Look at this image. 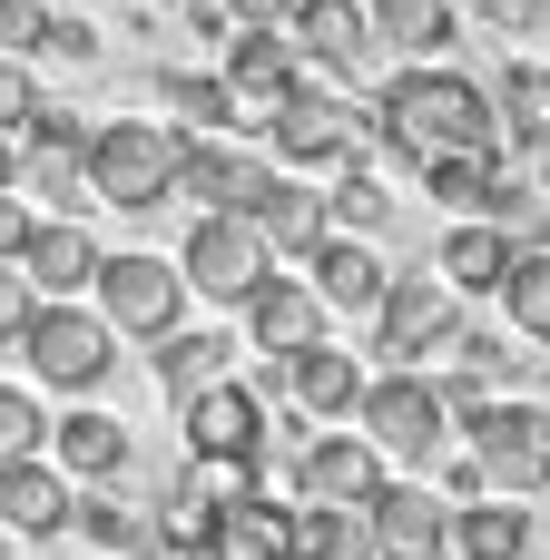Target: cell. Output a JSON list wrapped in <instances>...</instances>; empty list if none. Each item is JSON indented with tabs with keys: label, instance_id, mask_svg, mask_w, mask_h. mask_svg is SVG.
I'll return each instance as SVG.
<instances>
[{
	"label": "cell",
	"instance_id": "obj_41",
	"mask_svg": "<svg viewBox=\"0 0 550 560\" xmlns=\"http://www.w3.org/2000/svg\"><path fill=\"white\" fill-rule=\"evenodd\" d=\"M30 226H39V217H30V197L10 187V197H0V266H20V246H30Z\"/></svg>",
	"mask_w": 550,
	"mask_h": 560
},
{
	"label": "cell",
	"instance_id": "obj_17",
	"mask_svg": "<svg viewBox=\"0 0 550 560\" xmlns=\"http://www.w3.org/2000/svg\"><path fill=\"white\" fill-rule=\"evenodd\" d=\"M236 305H246L256 354H295V345H315V335H325V295H315L305 276H256Z\"/></svg>",
	"mask_w": 550,
	"mask_h": 560
},
{
	"label": "cell",
	"instance_id": "obj_47",
	"mask_svg": "<svg viewBox=\"0 0 550 560\" xmlns=\"http://www.w3.org/2000/svg\"><path fill=\"white\" fill-rule=\"evenodd\" d=\"M98 560H108V551H98Z\"/></svg>",
	"mask_w": 550,
	"mask_h": 560
},
{
	"label": "cell",
	"instance_id": "obj_23",
	"mask_svg": "<svg viewBox=\"0 0 550 560\" xmlns=\"http://www.w3.org/2000/svg\"><path fill=\"white\" fill-rule=\"evenodd\" d=\"M49 443H59V472L69 482H118L128 453H138L118 413H79V404H69V423H49Z\"/></svg>",
	"mask_w": 550,
	"mask_h": 560
},
{
	"label": "cell",
	"instance_id": "obj_38",
	"mask_svg": "<svg viewBox=\"0 0 550 560\" xmlns=\"http://www.w3.org/2000/svg\"><path fill=\"white\" fill-rule=\"evenodd\" d=\"M39 20H49V0H0V59H30Z\"/></svg>",
	"mask_w": 550,
	"mask_h": 560
},
{
	"label": "cell",
	"instance_id": "obj_9",
	"mask_svg": "<svg viewBox=\"0 0 550 560\" xmlns=\"http://www.w3.org/2000/svg\"><path fill=\"white\" fill-rule=\"evenodd\" d=\"M177 423H187V453H197V463H236V472H256V463H266V433H276V423H266V394H246L236 374L207 384V394H187Z\"/></svg>",
	"mask_w": 550,
	"mask_h": 560
},
{
	"label": "cell",
	"instance_id": "obj_14",
	"mask_svg": "<svg viewBox=\"0 0 550 560\" xmlns=\"http://www.w3.org/2000/svg\"><path fill=\"white\" fill-rule=\"evenodd\" d=\"M197 560H295V502H276V492H226L217 522L197 532Z\"/></svg>",
	"mask_w": 550,
	"mask_h": 560
},
{
	"label": "cell",
	"instance_id": "obj_22",
	"mask_svg": "<svg viewBox=\"0 0 550 560\" xmlns=\"http://www.w3.org/2000/svg\"><path fill=\"white\" fill-rule=\"evenodd\" d=\"M305 266H315L305 285L325 295V315H374V295H384V256H374L364 236H325Z\"/></svg>",
	"mask_w": 550,
	"mask_h": 560
},
{
	"label": "cell",
	"instance_id": "obj_25",
	"mask_svg": "<svg viewBox=\"0 0 550 560\" xmlns=\"http://www.w3.org/2000/svg\"><path fill=\"white\" fill-rule=\"evenodd\" d=\"M236 374V345L226 335H197V325H167L157 335V394L167 404H187V394H207V384H226Z\"/></svg>",
	"mask_w": 550,
	"mask_h": 560
},
{
	"label": "cell",
	"instance_id": "obj_18",
	"mask_svg": "<svg viewBox=\"0 0 550 560\" xmlns=\"http://www.w3.org/2000/svg\"><path fill=\"white\" fill-rule=\"evenodd\" d=\"M69 472L59 463H39V453H20V463H0V532H20V541H59L69 532Z\"/></svg>",
	"mask_w": 550,
	"mask_h": 560
},
{
	"label": "cell",
	"instance_id": "obj_1",
	"mask_svg": "<svg viewBox=\"0 0 550 560\" xmlns=\"http://www.w3.org/2000/svg\"><path fill=\"white\" fill-rule=\"evenodd\" d=\"M374 128H384V148H394L403 167H423V158H502L492 89H482V79H463V69H443V59L394 69V89H384Z\"/></svg>",
	"mask_w": 550,
	"mask_h": 560
},
{
	"label": "cell",
	"instance_id": "obj_21",
	"mask_svg": "<svg viewBox=\"0 0 550 560\" xmlns=\"http://www.w3.org/2000/svg\"><path fill=\"white\" fill-rule=\"evenodd\" d=\"M433 276H443L453 295H502V276H512V226H492V217H463V226L433 246Z\"/></svg>",
	"mask_w": 550,
	"mask_h": 560
},
{
	"label": "cell",
	"instance_id": "obj_4",
	"mask_svg": "<svg viewBox=\"0 0 550 560\" xmlns=\"http://www.w3.org/2000/svg\"><path fill=\"white\" fill-rule=\"evenodd\" d=\"M463 433H472V463H482V482L492 492H541L550 482V413L541 404H522V394H482L472 413H463Z\"/></svg>",
	"mask_w": 550,
	"mask_h": 560
},
{
	"label": "cell",
	"instance_id": "obj_34",
	"mask_svg": "<svg viewBox=\"0 0 550 560\" xmlns=\"http://www.w3.org/2000/svg\"><path fill=\"white\" fill-rule=\"evenodd\" d=\"M157 108H177L197 138H207V128H236V98H226V79H207V69H157Z\"/></svg>",
	"mask_w": 550,
	"mask_h": 560
},
{
	"label": "cell",
	"instance_id": "obj_46",
	"mask_svg": "<svg viewBox=\"0 0 550 560\" xmlns=\"http://www.w3.org/2000/svg\"><path fill=\"white\" fill-rule=\"evenodd\" d=\"M49 10H59V0H49Z\"/></svg>",
	"mask_w": 550,
	"mask_h": 560
},
{
	"label": "cell",
	"instance_id": "obj_12",
	"mask_svg": "<svg viewBox=\"0 0 550 560\" xmlns=\"http://www.w3.org/2000/svg\"><path fill=\"white\" fill-rule=\"evenodd\" d=\"M217 79H226V98H236V128H246V118H266L276 98H295V89H305V49H295L285 30H236Z\"/></svg>",
	"mask_w": 550,
	"mask_h": 560
},
{
	"label": "cell",
	"instance_id": "obj_10",
	"mask_svg": "<svg viewBox=\"0 0 550 560\" xmlns=\"http://www.w3.org/2000/svg\"><path fill=\"white\" fill-rule=\"evenodd\" d=\"M236 217L266 236V256H315L335 226H325V197L295 177V167H256L246 177V197H236Z\"/></svg>",
	"mask_w": 550,
	"mask_h": 560
},
{
	"label": "cell",
	"instance_id": "obj_39",
	"mask_svg": "<svg viewBox=\"0 0 550 560\" xmlns=\"http://www.w3.org/2000/svg\"><path fill=\"white\" fill-rule=\"evenodd\" d=\"M30 315H39V285H30L20 266H0V345H20V335H30Z\"/></svg>",
	"mask_w": 550,
	"mask_h": 560
},
{
	"label": "cell",
	"instance_id": "obj_7",
	"mask_svg": "<svg viewBox=\"0 0 550 560\" xmlns=\"http://www.w3.org/2000/svg\"><path fill=\"white\" fill-rule=\"evenodd\" d=\"M453 335H463V295L443 276H384V295H374V354L384 364L453 354Z\"/></svg>",
	"mask_w": 550,
	"mask_h": 560
},
{
	"label": "cell",
	"instance_id": "obj_36",
	"mask_svg": "<svg viewBox=\"0 0 550 560\" xmlns=\"http://www.w3.org/2000/svg\"><path fill=\"white\" fill-rule=\"evenodd\" d=\"M39 59H79V69H89V59H98L89 10H49V20H39Z\"/></svg>",
	"mask_w": 550,
	"mask_h": 560
},
{
	"label": "cell",
	"instance_id": "obj_19",
	"mask_svg": "<svg viewBox=\"0 0 550 560\" xmlns=\"http://www.w3.org/2000/svg\"><path fill=\"white\" fill-rule=\"evenodd\" d=\"M276 384H285V404H305L315 423H344V413H354V394H364V364H354V354H335V345L315 335V345L276 354Z\"/></svg>",
	"mask_w": 550,
	"mask_h": 560
},
{
	"label": "cell",
	"instance_id": "obj_3",
	"mask_svg": "<svg viewBox=\"0 0 550 560\" xmlns=\"http://www.w3.org/2000/svg\"><path fill=\"white\" fill-rule=\"evenodd\" d=\"M354 423H364V443H374L384 463H443V443H453L443 384H433V374H413V364H384V374H364V394H354Z\"/></svg>",
	"mask_w": 550,
	"mask_h": 560
},
{
	"label": "cell",
	"instance_id": "obj_2",
	"mask_svg": "<svg viewBox=\"0 0 550 560\" xmlns=\"http://www.w3.org/2000/svg\"><path fill=\"white\" fill-rule=\"evenodd\" d=\"M89 197H98V207H128V217L167 207V197H177V128H157V118H108V128H89Z\"/></svg>",
	"mask_w": 550,
	"mask_h": 560
},
{
	"label": "cell",
	"instance_id": "obj_31",
	"mask_svg": "<svg viewBox=\"0 0 550 560\" xmlns=\"http://www.w3.org/2000/svg\"><path fill=\"white\" fill-rule=\"evenodd\" d=\"M394 217V187L374 177V167H335V187H325V226L335 236H374Z\"/></svg>",
	"mask_w": 550,
	"mask_h": 560
},
{
	"label": "cell",
	"instance_id": "obj_24",
	"mask_svg": "<svg viewBox=\"0 0 550 560\" xmlns=\"http://www.w3.org/2000/svg\"><path fill=\"white\" fill-rule=\"evenodd\" d=\"M285 30H295V49H305V59H325V69H344V79L364 69V39H374L364 0H295V20H285Z\"/></svg>",
	"mask_w": 550,
	"mask_h": 560
},
{
	"label": "cell",
	"instance_id": "obj_43",
	"mask_svg": "<svg viewBox=\"0 0 550 560\" xmlns=\"http://www.w3.org/2000/svg\"><path fill=\"white\" fill-rule=\"evenodd\" d=\"M482 492H492V482H482V463H472V453H453V463H443V502H482Z\"/></svg>",
	"mask_w": 550,
	"mask_h": 560
},
{
	"label": "cell",
	"instance_id": "obj_42",
	"mask_svg": "<svg viewBox=\"0 0 550 560\" xmlns=\"http://www.w3.org/2000/svg\"><path fill=\"white\" fill-rule=\"evenodd\" d=\"M226 10V30H285L295 20V0H217Z\"/></svg>",
	"mask_w": 550,
	"mask_h": 560
},
{
	"label": "cell",
	"instance_id": "obj_26",
	"mask_svg": "<svg viewBox=\"0 0 550 560\" xmlns=\"http://www.w3.org/2000/svg\"><path fill=\"white\" fill-rule=\"evenodd\" d=\"M364 20H374V39H394L403 59H433V49L463 39V0H364Z\"/></svg>",
	"mask_w": 550,
	"mask_h": 560
},
{
	"label": "cell",
	"instance_id": "obj_6",
	"mask_svg": "<svg viewBox=\"0 0 550 560\" xmlns=\"http://www.w3.org/2000/svg\"><path fill=\"white\" fill-rule=\"evenodd\" d=\"M20 354H30V374L49 384V394H98L108 374H118V345H108V315H79V305H49L39 295V315H30V335H20Z\"/></svg>",
	"mask_w": 550,
	"mask_h": 560
},
{
	"label": "cell",
	"instance_id": "obj_30",
	"mask_svg": "<svg viewBox=\"0 0 550 560\" xmlns=\"http://www.w3.org/2000/svg\"><path fill=\"white\" fill-rule=\"evenodd\" d=\"M20 197H39L49 217H79L89 207V148H30L20 158Z\"/></svg>",
	"mask_w": 550,
	"mask_h": 560
},
{
	"label": "cell",
	"instance_id": "obj_48",
	"mask_svg": "<svg viewBox=\"0 0 550 560\" xmlns=\"http://www.w3.org/2000/svg\"><path fill=\"white\" fill-rule=\"evenodd\" d=\"M541 492H550V482H541Z\"/></svg>",
	"mask_w": 550,
	"mask_h": 560
},
{
	"label": "cell",
	"instance_id": "obj_5",
	"mask_svg": "<svg viewBox=\"0 0 550 560\" xmlns=\"http://www.w3.org/2000/svg\"><path fill=\"white\" fill-rule=\"evenodd\" d=\"M266 138H276V158H285V167H364V158L384 148V128H374L364 108L315 98V89L276 98V108H266Z\"/></svg>",
	"mask_w": 550,
	"mask_h": 560
},
{
	"label": "cell",
	"instance_id": "obj_45",
	"mask_svg": "<svg viewBox=\"0 0 550 560\" xmlns=\"http://www.w3.org/2000/svg\"><path fill=\"white\" fill-rule=\"evenodd\" d=\"M10 187H20V148L0 138V197H10Z\"/></svg>",
	"mask_w": 550,
	"mask_h": 560
},
{
	"label": "cell",
	"instance_id": "obj_15",
	"mask_svg": "<svg viewBox=\"0 0 550 560\" xmlns=\"http://www.w3.org/2000/svg\"><path fill=\"white\" fill-rule=\"evenodd\" d=\"M295 492L305 502H374L384 492V453L364 443V433H315V443H295Z\"/></svg>",
	"mask_w": 550,
	"mask_h": 560
},
{
	"label": "cell",
	"instance_id": "obj_16",
	"mask_svg": "<svg viewBox=\"0 0 550 560\" xmlns=\"http://www.w3.org/2000/svg\"><path fill=\"white\" fill-rule=\"evenodd\" d=\"M98 256H108V246H98L79 217H39V226H30V246H20V276H30L49 305H79V285L98 276Z\"/></svg>",
	"mask_w": 550,
	"mask_h": 560
},
{
	"label": "cell",
	"instance_id": "obj_13",
	"mask_svg": "<svg viewBox=\"0 0 550 560\" xmlns=\"http://www.w3.org/2000/svg\"><path fill=\"white\" fill-rule=\"evenodd\" d=\"M177 276L197 285V295H217V305H236L256 276H266V236L226 207V217H197V236H187V256H177Z\"/></svg>",
	"mask_w": 550,
	"mask_h": 560
},
{
	"label": "cell",
	"instance_id": "obj_28",
	"mask_svg": "<svg viewBox=\"0 0 550 560\" xmlns=\"http://www.w3.org/2000/svg\"><path fill=\"white\" fill-rule=\"evenodd\" d=\"M492 118H502V148L550 138V69L541 59H512V69L492 79Z\"/></svg>",
	"mask_w": 550,
	"mask_h": 560
},
{
	"label": "cell",
	"instance_id": "obj_29",
	"mask_svg": "<svg viewBox=\"0 0 550 560\" xmlns=\"http://www.w3.org/2000/svg\"><path fill=\"white\" fill-rule=\"evenodd\" d=\"M295 560H374V532L354 502H295Z\"/></svg>",
	"mask_w": 550,
	"mask_h": 560
},
{
	"label": "cell",
	"instance_id": "obj_27",
	"mask_svg": "<svg viewBox=\"0 0 550 560\" xmlns=\"http://www.w3.org/2000/svg\"><path fill=\"white\" fill-rule=\"evenodd\" d=\"M246 148H217V138H177V197H197L207 217H226L236 197H246Z\"/></svg>",
	"mask_w": 550,
	"mask_h": 560
},
{
	"label": "cell",
	"instance_id": "obj_37",
	"mask_svg": "<svg viewBox=\"0 0 550 560\" xmlns=\"http://www.w3.org/2000/svg\"><path fill=\"white\" fill-rule=\"evenodd\" d=\"M39 433H49V423H39V404H30L20 384H0V463H20V453H39Z\"/></svg>",
	"mask_w": 550,
	"mask_h": 560
},
{
	"label": "cell",
	"instance_id": "obj_32",
	"mask_svg": "<svg viewBox=\"0 0 550 560\" xmlns=\"http://www.w3.org/2000/svg\"><path fill=\"white\" fill-rule=\"evenodd\" d=\"M502 315H512L531 345H550V246H512V276H502Z\"/></svg>",
	"mask_w": 550,
	"mask_h": 560
},
{
	"label": "cell",
	"instance_id": "obj_44",
	"mask_svg": "<svg viewBox=\"0 0 550 560\" xmlns=\"http://www.w3.org/2000/svg\"><path fill=\"white\" fill-rule=\"evenodd\" d=\"M472 10H482V20H502V30H531V20H541V0H472Z\"/></svg>",
	"mask_w": 550,
	"mask_h": 560
},
{
	"label": "cell",
	"instance_id": "obj_33",
	"mask_svg": "<svg viewBox=\"0 0 550 560\" xmlns=\"http://www.w3.org/2000/svg\"><path fill=\"white\" fill-rule=\"evenodd\" d=\"M69 512H79L89 551H108V560H138L148 541H157V522H148V512H128L118 492H89V502H69Z\"/></svg>",
	"mask_w": 550,
	"mask_h": 560
},
{
	"label": "cell",
	"instance_id": "obj_8",
	"mask_svg": "<svg viewBox=\"0 0 550 560\" xmlns=\"http://www.w3.org/2000/svg\"><path fill=\"white\" fill-rule=\"evenodd\" d=\"M89 295H98L108 335H148V345H157V335L177 325V305H187V276H177V266H157V256H98Z\"/></svg>",
	"mask_w": 550,
	"mask_h": 560
},
{
	"label": "cell",
	"instance_id": "obj_20",
	"mask_svg": "<svg viewBox=\"0 0 550 560\" xmlns=\"http://www.w3.org/2000/svg\"><path fill=\"white\" fill-rule=\"evenodd\" d=\"M531 541H541V512L522 492H482V502L453 512V551L463 560H522Z\"/></svg>",
	"mask_w": 550,
	"mask_h": 560
},
{
	"label": "cell",
	"instance_id": "obj_11",
	"mask_svg": "<svg viewBox=\"0 0 550 560\" xmlns=\"http://www.w3.org/2000/svg\"><path fill=\"white\" fill-rule=\"evenodd\" d=\"M364 532H374V560H453V502L423 482H384L364 502Z\"/></svg>",
	"mask_w": 550,
	"mask_h": 560
},
{
	"label": "cell",
	"instance_id": "obj_35",
	"mask_svg": "<svg viewBox=\"0 0 550 560\" xmlns=\"http://www.w3.org/2000/svg\"><path fill=\"white\" fill-rule=\"evenodd\" d=\"M413 177H423V187H433L443 207H463V217H482V207H492V177H502V158H423Z\"/></svg>",
	"mask_w": 550,
	"mask_h": 560
},
{
	"label": "cell",
	"instance_id": "obj_40",
	"mask_svg": "<svg viewBox=\"0 0 550 560\" xmlns=\"http://www.w3.org/2000/svg\"><path fill=\"white\" fill-rule=\"evenodd\" d=\"M39 108V89H30V59H0V138H20V118Z\"/></svg>",
	"mask_w": 550,
	"mask_h": 560
}]
</instances>
